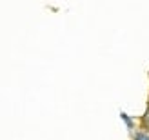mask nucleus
Wrapping results in <instances>:
<instances>
[{
    "mask_svg": "<svg viewBox=\"0 0 149 140\" xmlns=\"http://www.w3.org/2000/svg\"><path fill=\"white\" fill-rule=\"evenodd\" d=\"M140 129L146 131V133H149V104H147V107H146L144 115L140 116Z\"/></svg>",
    "mask_w": 149,
    "mask_h": 140,
    "instance_id": "obj_1",
    "label": "nucleus"
},
{
    "mask_svg": "<svg viewBox=\"0 0 149 140\" xmlns=\"http://www.w3.org/2000/svg\"><path fill=\"white\" fill-rule=\"evenodd\" d=\"M133 140H149V133H146V131L138 129L133 133Z\"/></svg>",
    "mask_w": 149,
    "mask_h": 140,
    "instance_id": "obj_2",
    "label": "nucleus"
},
{
    "mask_svg": "<svg viewBox=\"0 0 149 140\" xmlns=\"http://www.w3.org/2000/svg\"><path fill=\"white\" fill-rule=\"evenodd\" d=\"M122 118H124V122H125V124H127V126H129V127L133 129V120L129 118V116H127V115H125V113H122Z\"/></svg>",
    "mask_w": 149,
    "mask_h": 140,
    "instance_id": "obj_3",
    "label": "nucleus"
}]
</instances>
